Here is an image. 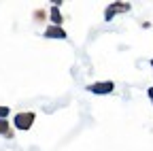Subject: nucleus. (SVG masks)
Listing matches in <instances>:
<instances>
[{
  "instance_id": "1",
  "label": "nucleus",
  "mask_w": 153,
  "mask_h": 151,
  "mask_svg": "<svg viewBox=\"0 0 153 151\" xmlns=\"http://www.w3.org/2000/svg\"><path fill=\"white\" fill-rule=\"evenodd\" d=\"M34 119H36V115H34L32 111H22V113H17V115L13 117V123H15L17 130L28 132V130L34 126Z\"/></svg>"
},
{
  "instance_id": "2",
  "label": "nucleus",
  "mask_w": 153,
  "mask_h": 151,
  "mask_svg": "<svg viewBox=\"0 0 153 151\" xmlns=\"http://www.w3.org/2000/svg\"><path fill=\"white\" fill-rule=\"evenodd\" d=\"M91 94H98V96H104V94H113L115 91V83L113 81H98V83H91L85 87Z\"/></svg>"
},
{
  "instance_id": "3",
  "label": "nucleus",
  "mask_w": 153,
  "mask_h": 151,
  "mask_svg": "<svg viewBox=\"0 0 153 151\" xmlns=\"http://www.w3.org/2000/svg\"><path fill=\"white\" fill-rule=\"evenodd\" d=\"M128 11H130V4L128 2H113L104 11V22H113V17L117 15V13H128Z\"/></svg>"
},
{
  "instance_id": "4",
  "label": "nucleus",
  "mask_w": 153,
  "mask_h": 151,
  "mask_svg": "<svg viewBox=\"0 0 153 151\" xmlns=\"http://www.w3.org/2000/svg\"><path fill=\"white\" fill-rule=\"evenodd\" d=\"M45 39H66V30L64 28H60V26H47L45 28Z\"/></svg>"
},
{
  "instance_id": "5",
  "label": "nucleus",
  "mask_w": 153,
  "mask_h": 151,
  "mask_svg": "<svg viewBox=\"0 0 153 151\" xmlns=\"http://www.w3.org/2000/svg\"><path fill=\"white\" fill-rule=\"evenodd\" d=\"M49 19H51V26H60L62 28V22H64V17H62V11H60V7H51V11H49Z\"/></svg>"
},
{
  "instance_id": "6",
  "label": "nucleus",
  "mask_w": 153,
  "mask_h": 151,
  "mask_svg": "<svg viewBox=\"0 0 153 151\" xmlns=\"http://www.w3.org/2000/svg\"><path fill=\"white\" fill-rule=\"evenodd\" d=\"M0 134H2V136H7L9 141H13V130H11V123L7 121V119H0Z\"/></svg>"
},
{
  "instance_id": "7",
  "label": "nucleus",
  "mask_w": 153,
  "mask_h": 151,
  "mask_svg": "<svg viewBox=\"0 0 153 151\" xmlns=\"http://www.w3.org/2000/svg\"><path fill=\"white\" fill-rule=\"evenodd\" d=\"M9 113H11L9 106H2V104H0V119H7V117H9Z\"/></svg>"
},
{
  "instance_id": "8",
  "label": "nucleus",
  "mask_w": 153,
  "mask_h": 151,
  "mask_svg": "<svg viewBox=\"0 0 153 151\" xmlns=\"http://www.w3.org/2000/svg\"><path fill=\"white\" fill-rule=\"evenodd\" d=\"M45 17H47V13H45L43 9H38V11L34 13V19H45Z\"/></svg>"
},
{
  "instance_id": "9",
  "label": "nucleus",
  "mask_w": 153,
  "mask_h": 151,
  "mask_svg": "<svg viewBox=\"0 0 153 151\" xmlns=\"http://www.w3.org/2000/svg\"><path fill=\"white\" fill-rule=\"evenodd\" d=\"M147 96H149V100L153 102V87H149V89H147Z\"/></svg>"
},
{
  "instance_id": "10",
  "label": "nucleus",
  "mask_w": 153,
  "mask_h": 151,
  "mask_svg": "<svg viewBox=\"0 0 153 151\" xmlns=\"http://www.w3.org/2000/svg\"><path fill=\"white\" fill-rule=\"evenodd\" d=\"M151 66H153V60H151Z\"/></svg>"
}]
</instances>
